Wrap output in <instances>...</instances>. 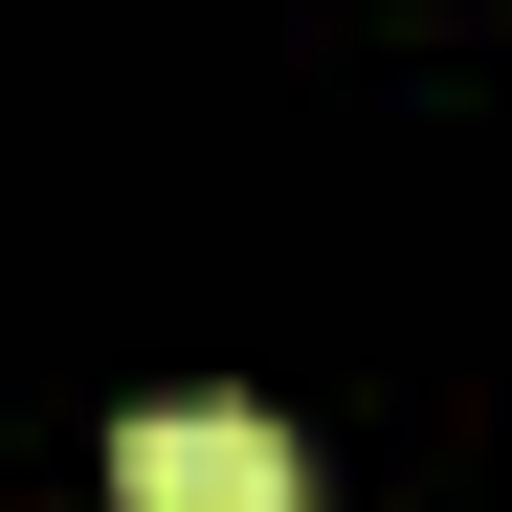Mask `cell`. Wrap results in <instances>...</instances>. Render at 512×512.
I'll return each instance as SVG.
<instances>
[{
	"label": "cell",
	"instance_id": "1",
	"mask_svg": "<svg viewBox=\"0 0 512 512\" xmlns=\"http://www.w3.org/2000/svg\"><path fill=\"white\" fill-rule=\"evenodd\" d=\"M112 512H312V468H290L268 401H156L112 446Z\"/></svg>",
	"mask_w": 512,
	"mask_h": 512
}]
</instances>
